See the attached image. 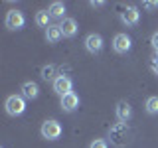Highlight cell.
<instances>
[{"label":"cell","instance_id":"cell-2","mask_svg":"<svg viewBox=\"0 0 158 148\" xmlns=\"http://www.w3.org/2000/svg\"><path fill=\"white\" fill-rule=\"evenodd\" d=\"M4 107H6V113L10 117H20L26 111V99L22 95H10L4 103Z\"/></svg>","mask_w":158,"mask_h":148},{"label":"cell","instance_id":"cell-12","mask_svg":"<svg viewBox=\"0 0 158 148\" xmlns=\"http://www.w3.org/2000/svg\"><path fill=\"white\" fill-rule=\"evenodd\" d=\"M59 28H61V32H63V38H73L77 34V22H75V18H65L61 24H59Z\"/></svg>","mask_w":158,"mask_h":148},{"label":"cell","instance_id":"cell-6","mask_svg":"<svg viewBox=\"0 0 158 148\" xmlns=\"http://www.w3.org/2000/svg\"><path fill=\"white\" fill-rule=\"evenodd\" d=\"M138 20H140V12H138V8H136V6H127V8L121 12V22L125 24L127 28L136 26Z\"/></svg>","mask_w":158,"mask_h":148},{"label":"cell","instance_id":"cell-15","mask_svg":"<svg viewBox=\"0 0 158 148\" xmlns=\"http://www.w3.org/2000/svg\"><path fill=\"white\" fill-rule=\"evenodd\" d=\"M49 20H52V16H49L48 10H40V12H36V24L40 28H49L52 24H49Z\"/></svg>","mask_w":158,"mask_h":148},{"label":"cell","instance_id":"cell-17","mask_svg":"<svg viewBox=\"0 0 158 148\" xmlns=\"http://www.w3.org/2000/svg\"><path fill=\"white\" fill-rule=\"evenodd\" d=\"M144 109L148 115H158V97H148L144 103Z\"/></svg>","mask_w":158,"mask_h":148},{"label":"cell","instance_id":"cell-3","mask_svg":"<svg viewBox=\"0 0 158 148\" xmlns=\"http://www.w3.org/2000/svg\"><path fill=\"white\" fill-rule=\"evenodd\" d=\"M40 132H42V136L46 138V140H57V138L63 134V126L59 125L56 118H49V121H46L42 125Z\"/></svg>","mask_w":158,"mask_h":148},{"label":"cell","instance_id":"cell-19","mask_svg":"<svg viewBox=\"0 0 158 148\" xmlns=\"http://www.w3.org/2000/svg\"><path fill=\"white\" fill-rule=\"evenodd\" d=\"M150 43H152V47L156 49V53H158V32L152 34V38H150Z\"/></svg>","mask_w":158,"mask_h":148},{"label":"cell","instance_id":"cell-1","mask_svg":"<svg viewBox=\"0 0 158 148\" xmlns=\"http://www.w3.org/2000/svg\"><path fill=\"white\" fill-rule=\"evenodd\" d=\"M128 136H131V130H128V126L125 122H117L109 130V138H111V142L115 146H125L128 142Z\"/></svg>","mask_w":158,"mask_h":148},{"label":"cell","instance_id":"cell-22","mask_svg":"<svg viewBox=\"0 0 158 148\" xmlns=\"http://www.w3.org/2000/svg\"><path fill=\"white\" fill-rule=\"evenodd\" d=\"M91 6H93V8H101V6H105V2H101V0H97V2H95V0H93Z\"/></svg>","mask_w":158,"mask_h":148},{"label":"cell","instance_id":"cell-7","mask_svg":"<svg viewBox=\"0 0 158 148\" xmlns=\"http://www.w3.org/2000/svg\"><path fill=\"white\" fill-rule=\"evenodd\" d=\"M85 49L89 53H93V56H97V53H101V49H103V36L101 34H89V36L85 38Z\"/></svg>","mask_w":158,"mask_h":148},{"label":"cell","instance_id":"cell-21","mask_svg":"<svg viewBox=\"0 0 158 148\" xmlns=\"http://www.w3.org/2000/svg\"><path fill=\"white\" fill-rule=\"evenodd\" d=\"M152 69H154V73L158 75V53H156L154 57H152Z\"/></svg>","mask_w":158,"mask_h":148},{"label":"cell","instance_id":"cell-9","mask_svg":"<svg viewBox=\"0 0 158 148\" xmlns=\"http://www.w3.org/2000/svg\"><path fill=\"white\" fill-rule=\"evenodd\" d=\"M115 115H117V121L118 122H127L131 121V117H132V107L128 105L127 101H118L117 103V107H115Z\"/></svg>","mask_w":158,"mask_h":148},{"label":"cell","instance_id":"cell-4","mask_svg":"<svg viewBox=\"0 0 158 148\" xmlns=\"http://www.w3.org/2000/svg\"><path fill=\"white\" fill-rule=\"evenodd\" d=\"M4 24H6L8 30H22L24 24H26V18H24V14L20 12V10H10V12L6 14Z\"/></svg>","mask_w":158,"mask_h":148},{"label":"cell","instance_id":"cell-11","mask_svg":"<svg viewBox=\"0 0 158 148\" xmlns=\"http://www.w3.org/2000/svg\"><path fill=\"white\" fill-rule=\"evenodd\" d=\"M20 91H22V97L24 99H38V95H40V87H38V83H34V81L22 83Z\"/></svg>","mask_w":158,"mask_h":148},{"label":"cell","instance_id":"cell-16","mask_svg":"<svg viewBox=\"0 0 158 148\" xmlns=\"http://www.w3.org/2000/svg\"><path fill=\"white\" fill-rule=\"evenodd\" d=\"M42 79H46V81H56V65H52V63H48V65L42 67Z\"/></svg>","mask_w":158,"mask_h":148},{"label":"cell","instance_id":"cell-14","mask_svg":"<svg viewBox=\"0 0 158 148\" xmlns=\"http://www.w3.org/2000/svg\"><path fill=\"white\" fill-rule=\"evenodd\" d=\"M61 38H63V32H61L59 26H53V24H52V26L46 30V42L48 43H57Z\"/></svg>","mask_w":158,"mask_h":148},{"label":"cell","instance_id":"cell-5","mask_svg":"<svg viewBox=\"0 0 158 148\" xmlns=\"http://www.w3.org/2000/svg\"><path fill=\"white\" fill-rule=\"evenodd\" d=\"M53 91L59 97H65L69 93H73V81L67 75H57V79L53 81Z\"/></svg>","mask_w":158,"mask_h":148},{"label":"cell","instance_id":"cell-18","mask_svg":"<svg viewBox=\"0 0 158 148\" xmlns=\"http://www.w3.org/2000/svg\"><path fill=\"white\" fill-rule=\"evenodd\" d=\"M89 148H109L107 140H103V138H97V140H93L91 144H89Z\"/></svg>","mask_w":158,"mask_h":148},{"label":"cell","instance_id":"cell-20","mask_svg":"<svg viewBox=\"0 0 158 148\" xmlns=\"http://www.w3.org/2000/svg\"><path fill=\"white\" fill-rule=\"evenodd\" d=\"M142 6L148 10H154V8H158V2H142Z\"/></svg>","mask_w":158,"mask_h":148},{"label":"cell","instance_id":"cell-13","mask_svg":"<svg viewBox=\"0 0 158 148\" xmlns=\"http://www.w3.org/2000/svg\"><path fill=\"white\" fill-rule=\"evenodd\" d=\"M48 12H49V16L52 18H56V20H65V4L63 2H52L49 4V8H48Z\"/></svg>","mask_w":158,"mask_h":148},{"label":"cell","instance_id":"cell-8","mask_svg":"<svg viewBox=\"0 0 158 148\" xmlns=\"http://www.w3.org/2000/svg\"><path fill=\"white\" fill-rule=\"evenodd\" d=\"M131 47H132L131 36H127V34H117V36L113 38V49H115L117 53H128Z\"/></svg>","mask_w":158,"mask_h":148},{"label":"cell","instance_id":"cell-10","mask_svg":"<svg viewBox=\"0 0 158 148\" xmlns=\"http://www.w3.org/2000/svg\"><path fill=\"white\" fill-rule=\"evenodd\" d=\"M79 109V97L75 95V93H69V95L61 97V111L65 113H73Z\"/></svg>","mask_w":158,"mask_h":148}]
</instances>
